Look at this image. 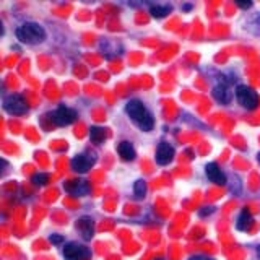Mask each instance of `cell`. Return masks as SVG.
<instances>
[{"label":"cell","mask_w":260,"mask_h":260,"mask_svg":"<svg viewBox=\"0 0 260 260\" xmlns=\"http://www.w3.org/2000/svg\"><path fill=\"white\" fill-rule=\"evenodd\" d=\"M125 112L128 114V117L134 120V124L143 130V132H150L154 127V119L153 114L146 109V106L138 101V100H130L125 104Z\"/></svg>","instance_id":"6da1fadb"},{"label":"cell","mask_w":260,"mask_h":260,"mask_svg":"<svg viewBox=\"0 0 260 260\" xmlns=\"http://www.w3.org/2000/svg\"><path fill=\"white\" fill-rule=\"evenodd\" d=\"M15 35L23 44H39V43H43L47 36L46 29L41 26L39 23H35V21L23 23L21 26L16 28Z\"/></svg>","instance_id":"7a4b0ae2"},{"label":"cell","mask_w":260,"mask_h":260,"mask_svg":"<svg viewBox=\"0 0 260 260\" xmlns=\"http://www.w3.org/2000/svg\"><path fill=\"white\" fill-rule=\"evenodd\" d=\"M236 100H238V103L242 106V108H246L247 111H254L260 103V98H258L257 91H254V89L247 85L236 86Z\"/></svg>","instance_id":"3957f363"},{"label":"cell","mask_w":260,"mask_h":260,"mask_svg":"<svg viewBox=\"0 0 260 260\" xmlns=\"http://www.w3.org/2000/svg\"><path fill=\"white\" fill-rule=\"evenodd\" d=\"M4 109L12 116H23L28 112V104L21 94H8L4 98Z\"/></svg>","instance_id":"277c9868"},{"label":"cell","mask_w":260,"mask_h":260,"mask_svg":"<svg viewBox=\"0 0 260 260\" xmlns=\"http://www.w3.org/2000/svg\"><path fill=\"white\" fill-rule=\"evenodd\" d=\"M63 257L65 260H89L91 258V250L83 244L69 242L63 247Z\"/></svg>","instance_id":"5b68a950"},{"label":"cell","mask_w":260,"mask_h":260,"mask_svg":"<svg viewBox=\"0 0 260 260\" xmlns=\"http://www.w3.org/2000/svg\"><path fill=\"white\" fill-rule=\"evenodd\" d=\"M51 119L55 125L63 127V125H70L75 122L77 119V112L73 111L72 108H67V106H59L52 114H51Z\"/></svg>","instance_id":"8992f818"},{"label":"cell","mask_w":260,"mask_h":260,"mask_svg":"<svg viewBox=\"0 0 260 260\" xmlns=\"http://www.w3.org/2000/svg\"><path fill=\"white\" fill-rule=\"evenodd\" d=\"M94 161H96V158L93 156V154L89 156V154H86V153H80V154H77V156H73L70 165H72V169L75 171V173L85 174L91 169Z\"/></svg>","instance_id":"52a82bcc"},{"label":"cell","mask_w":260,"mask_h":260,"mask_svg":"<svg viewBox=\"0 0 260 260\" xmlns=\"http://www.w3.org/2000/svg\"><path fill=\"white\" fill-rule=\"evenodd\" d=\"M77 231L81 234V238H83L85 241H91L93 239V236H94V223H93V219L89 218V216H81L77 224Z\"/></svg>","instance_id":"ba28073f"},{"label":"cell","mask_w":260,"mask_h":260,"mask_svg":"<svg viewBox=\"0 0 260 260\" xmlns=\"http://www.w3.org/2000/svg\"><path fill=\"white\" fill-rule=\"evenodd\" d=\"M205 174L208 177V181L216 184V185H224L228 182L224 173L219 169V166L216 165V162H208V165L205 166Z\"/></svg>","instance_id":"9c48e42d"},{"label":"cell","mask_w":260,"mask_h":260,"mask_svg":"<svg viewBox=\"0 0 260 260\" xmlns=\"http://www.w3.org/2000/svg\"><path fill=\"white\" fill-rule=\"evenodd\" d=\"M174 159V148L171 146L169 143L162 142L158 145V150H156V162L159 166H166L169 165L171 161Z\"/></svg>","instance_id":"30bf717a"},{"label":"cell","mask_w":260,"mask_h":260,"mask_svg":"<svg viewBox=\"0 0 260 260\" xmlns=\"http://www.w3.org/2000/svg\"><path fill=\"white\" fill-rule=\"evenodd\" d=\"M213 98L221 104H230L233 100V93L226 81H219V83L213 88Z\"/></svg>","instance_id":"8fae6325"},{"label":"cell","mask_w":260,"mask_h":260,"mask_svg":"<svg viewBox=\"0 0 260 260\" xmlns=\"http://www.w3.org/2000/svg\"><path fill=\"white\" fill-rule=\"evenodd\" d=\"M65 190L72 195H77V197H83L89 192V185L86 184V181H72L70 184L63 185Z\"/></svg>","instance_id":"7c38bea8"},{"label":"cell","mask_w":260,"mask_h":260,"mask_svg":"<svg viewBox=\"0 0 260 260\" xmlns=\"http://www.w3.org/2000/svg\"><path fill=\"white\" fill-rule=\"evenodd\" d=\"M117 151H119V156L124 161H134L137 156V151L134 148V145L130 142H125V140L117 145Z\"/></svg>","instance_id":"4fadbf2b"},{"label":"cell","mask_w":260,"mask_h":260,"mask_svg":"<svg viewBox=\"0 0 260 260\" xmlns=\"http://www.w3.org/2000/svg\"><path fill=\"white\" fill-rule=\"evenodd\" d=\"M252 223H254V218H252V215L249 213L247 210H242L239 218H238V221H236V228H238L239 231H249Z\"/></svg>","instance_id":"5bb4252c"},{"label":"cell","mask_w":260,"mask_h":260,"mask_svg":"<svg viewBox=\"0 0 260 260\" xmlns=\"http://www.w3.org/2000/svg\"><path fill=\"white\" fill-rule=\"evenodd\" d=\"M173 12V7L168 4H156L150 7V13L153 18H165L168 13Z\"/></svg>","instance_id":"9a60e30c"},{"label":"cell","mask_w":260,"mask_h":260,"mask_svg":"<svg viewBox=\"0 0 260 260\" xmlns=\"http://www.w3.org/2000/svg\"><path fill=\"white\" fill-rule=\"evenodd\" d=\"M89 138H91V142L96 143V145H100L106 140V130L101 128V127H91L89 128Z\"/></svg>","instance_id":"2e32d148"},{"label":"cell","mask_w":260,"mask_h":260,"mask_svg":"<svg viewBox=\"0 0 260 260\" xmlns=\"http://www.w3.org/2000/svg\"><path fill=\"white\" fill-rule=\"evenodd\" d=\"M146 190H148V185H146V182L143 181V179H138V181H135V184H134V193H135V197L138 200L145 199Z\"/></svg>","instance_id":"e0dca14e"},{"label":"cell","mask_w":260,"mask_h":260,"mask_svg":"<svg viewBox=\"0 0 260 260\" xmlns=\"http://www.w3.org/2000/svg\"><path fill=\"white\" fill-rule=\"evenodd\" d=\"M31 181L35 185H46L49 182V174H44V173H38L31 177Z\"/></svg>","instance_id":"ac0fdd59"},{"label":"cell","mask_w":260,"mask_h":260,"mask_svg":"<svg viewBox=\"0 0 260 260\" xmlns=\"http://www.w3.org/2000/svg\"><path fill=\"white\" fill-rule=\"evenodd\" d=\"M49 242H52L54 246H60V244H63V236H60V234H51V236H49Z\"/></svg>","instance_id":"d6986e66"},{"label":"cell","mask_w":260,"mask_h":260,"mask_svg":"<svg viewBox=\"0 0 260 260\" xmlns=\"http://www.w3.org/2000/svg\"><path fill=\"white\" fill-rule=\"evenodd\" d=\"M238 7L239 8H244V10H247V8L252 7V2H241V0H238Z\"/></svg>","instance_id":"ffe728a7"},{"label":"cell","mask_w":260,"mask_h":260,"mask_svg":"<svg viewBox=\"0 0 260 260\" xmlns=\"http://www.w3.org/2000/svg\"><path fill=\"white\" fill-rule=\"evenodd\" d=\"M213 211H215L213 207H207V210H202V211H200V215H202V216H203V215H207V213L210 215V213H213Z\"/></svg>","instance_id":"44dd1931"},{"label":"cell","mask_w":260,"mask_h":260,"mask_svg":"<svg viewBox=\"0 0 260 260\" xmlns=\"http://www.w3.org/2000/svg\"><path fill=\"white\" fill-rule=\"evenodd\" d=\"M190 260H213L211 257H207V255H195V257H192Z\"/></svg>","instance_id":"7402d4cb"},{"label":"cell","mask_w":260,"mask_h":260,"mask_svg":"<svg viewBox=\"0 0 260 260\" xmlns=\"http://www.w3.org/2000/svg\"><path fill=\"white\" fill-rule=\"evenodd\" d=\"M257 255H258V257H260V246H258V247H257Z\"/></svg>","instance_id":"603a6c76"},{"label":"cell","mask_w":260,"mask_h":260,"mask_svg":"<svg viewBox=\"0 0 260 260\" xmlns=\"http://www.w3.org/2000/svg\"><path fill=\"white\" fill-rule=\"evenodd\" d=\"M257 159H258V162H260V153L257 154Z\"/></svg>","instance_id":"cb8c5ba5"},{"label":"cell","mask_w":260,"mask_h":260,"mask_svg":"<svg viewBox=\"0 0 260 260\" xmlns=\"http://www.w3.org/2000/svg\"><path fill=\"white\" fill-rule=\"evenodd\" d=\"M158 260H162V258H158Z\"/></svg>","instance_id":"d4e9b609"}]
</instances>
